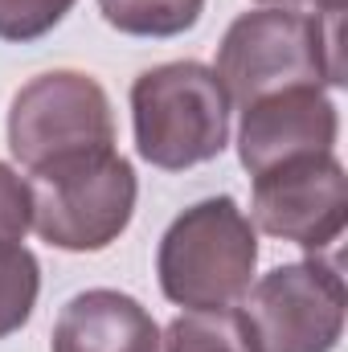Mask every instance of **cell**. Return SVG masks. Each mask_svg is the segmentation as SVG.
Here are the masks:
<instances>
[{"label":"cell","instance_id":"13","mask_svg":"<svg viewBox=\"0 0 348 352\" xmlns=\"http://www.w3.org/2000/svg\"><path fill=\"white\" fill-rule=\"evenodd\" d=\"M78 0H0V41L29 45L54 33Z\"/></svg>","mask_w":348,"mask_h":352},{"label":"cell","instance_id":"12","mask_svg":"<svg viewBox=\"0 0 348 352\" xmlns=\"http://www.w3.org/2000/svg\"><path fill=\"white\" fill-rule=\"evenodd\" d=\"M164 352H254L238 311H188L176 316L168 332H160Z\"/></svg>","mask_w":348,"mask_h":352},{"label":"cell","instance_id":"14","mask_svg":"<svg viewBox=\"0 0 348 352\" xmlns=\"http://www.w3.org/2000/svg\"><path fill=\"white\" fill-rule=\"evenodd\" d=\"M33 230V197L29 180L17 176L8 164H0V238L21 242Z\"/></svg>","mask_w":348,"mask_h":352},{"label":"cell","instance_id":"8","mask_svg":"<svg viewBox=\"0 0 348 352\" xmlns=\"http://www.w3.org/2000/svg\"><path fill=\"white\" fill-rule=\"evenodd\" d=\"M340 115L336 102L320 87H295L266 94L259 102L242 107L238 127V160L246 173L259 176L274 164L299 160V156H324L336 152Z\"/></svg>","mask_w":348,"mask_h":352},{"label":"cell","instance_id":"10","mask_svg":"<svg viewBox=\"0 0 348 352\" xmlns=\"http://www.w3.org/2000/svg\"><path fill=\"white\" fill-rule=\"evenodd\" d=\"M98 12L127 37H180L201 21L205 0H98Z\"/></svg>","mask_w":348,"mask_h":352},{"label":"cell","instance_id":"11","mask_svg":"<svg viewBox=\"0 0 348 352\" xmlns=\"http://www.w3.org/2000/svg\"><path fill=\"white\" fill-rule=\"evenodd\" d=\"M41 266L29 246L0 238V340L21 332L37 307Z\"/></svg>","mask_w":348,"mask_h":352},{"label":"cell","instance_id":"4","mask_svg":"<svg viewBox=\"0 0 348 352\" xmlns=\"http://www.w3.org/2000/svg\"><path fill=\"white\" fill-rule=\"evenodd\" d=\"M135 192V168L115 148L62 160L29 176L33 230L41 242L70 254L107 250L131 226Z\"/></svg>","mask_w":348,"mask_h":352},{"label":"cell","instance_id":"9","mask_svg":"<svg viewBox=\"0 0 348 352\" xmlns=\"http://www.w3.org/2000/svg\"><path fill=\"white\" fill-rule=\"evenodd\" d=\"M54 352H160V324L140 299L94 287L62 307Z\"/></svg>","mask_w":348,"mask_h":352},{"label":"cell","instance_id":"1","mask_svg":"<svg viewBox=\"0 0 348 352\" xmlns=\"http://www.w3.org/2000/svg\"><path fill=\"white\" fill-rule=\"evenodd\" d=\"M340 21L345 12H242L226 29L213 66L230 107H250L266 94L295 87H345Z\"/></svg>","mask_w":348,"mask_h":352},{"label":"cell","instance_id":"3","mask_svg":"<svg viewBox=\"0 0 348 352\" xmlns=\"http://www.w3.org/2000/svg\"><path fill=\"white\" fill-rule=\"evenodd\" d=\"M135 152L164 173L217 160L230 144V98L213 66L164 62L131 82Z\"/></svg>","mask_w":348,"mask_h":352},{"label":"cell","instance_id":"6","mask_svg":"<svg viewBox=\"0 0 348 352\" xmlns=\"http://www.w3.org/2000/svg\"><path fill=\"white\" fill-rule=\"evenodd\" d=\"M238 311L254 352H332L345 336V278L332 263H287L250 283Z\"/></svg>","mask_w":348,"mask_h":352},{"label":"cell","instance_id":"5","mask_svg":"<svg viewBox=\"0 0 348 352\" xmlns=\"http://www.w3.org/2000/svg\"><path fill=\"white\" fill-rule=\"evenodd\" d=\"M8 148L29 176L74 156L111 152L115 115H111L107 90L83 70L37 74L12 94Z\"/></svg>","mask_w":348,"mask_h":352},{"label":"cell","instance_id":"7","mask_svg":"<svg viewBox=\"0 0 348 352\" xmlns=\"http://www.w3.org/2000/svg\"><path fill=\"white\" fill-rule=\"evenodd\" d=\"M250 217L262 234L295 242L303 250H324L345 234L348 221V176L336 152L299 156L254 176Z\"/></svg>","mask_w":348,"mask_h":352},{"label":"cell","instance_id":"2","mask_svg":"<svg viewBox=\"0 0 348 352\" xmlns=\"http://www.w3.org/2000/svg\"><path fill=\"white\" fill-rule=\"evenodd\" d=\"M259 266V230L234 197L188 205L160 238L156 274L164 299L184 311H230L246 299Z\"/></svg>","mask_w":348,"mask_h":352},{"label":"cell","instance_id":"15","mask_svg":"<svg viewBox=\"0 0 348 352\" xmlns=\"http://www.w3.org/2000/svg\"><path fill=\"white\" fill-rule=\"evenodd\" d=\"M262 8H291V12H345V0H259Z\"/></svg>","mask_w":348,"mask_h":352}]
</instances>
